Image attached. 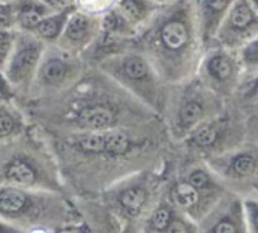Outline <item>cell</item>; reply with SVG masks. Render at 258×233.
<instances>
[{
    "instance_id": "6da1fadb",
    "label": "cell",
    "mask_w": 258,
    "mask_h": 233,
    "mask_svg": "<svg viewBox=\"0 0 258 233\" xmlns=\"http://www.w3.org/2000/svg\"><path fill=\"white\" fill-rule=\"evenodd\" d=\"M147 202V193L142 188H129L119 197L120 210L126 218H137L142 214Z\"/></svg>"
},
{
    "instance_id": "7a4b0ae2",
    "label": "cell",
    "mask_w": 258,
    "mask_h": 233,
    "mask_svg": "<svg viewBox=\"0 0 258 233\" xmlns=\"http://www.w3.org/2000/svg\"><path fill=\"white\" fill-rule=\"evenodd\" d=\"M114 121V115L109 108L104 106H93L86 107L79 113V123L88 129H104L111 125Z\"/></svg>"
},
{
    "instance_id": "3957f363",
    "label": "cell",
    "mask_w": 258,
    "mask_h": 233,
    "mask_svg": "<svg viewBox=\"0 0 258 233\" xmlns=\"http://www.w3.org/2000/svg\"><path fill=\"white\" fill-rule=\"evenodd\" d=\"M173 200L178 208L194 215L195 210L199 209L200 194L197 188H194L191 184L181 183L173 192Z\"/></svg>"
},
{
    "instance_id": "277c9868",
    "label": "cell",
    "mask_w": 258,
    "mask_h": 233,
    "mask_svg": "<svg viewBox=\"0 0 258 233\" xmlns=\"http://www.w3.org/2000/svg\"><path fill=\"white\" fill-rule=\"evenodd\" d=\"M161 38H162V42L168 49L177 51L181 47L185 46L186 42H187V29L181 22H170L162 28Z\"/></svg>"
},
{
    "instance_id": "5b68a950",
    "label": "cell",
    "mask_w": 258,
    "mask_h": 233,
    "mask_svg": "<svg viewBox=\"0 0 258 233\" xmlns=\"http://www.w3.org/2000/svg\"><path fill=\"white\" fill-rule=\"evenodd\" d=\"M7 178L9 182L18 185H32L34 183V170L27 163L14 162L7 170Z\"/></svg>"
},
{
    "instance_id": "8992f818",
    "label": "cell",
    "mask_w": 258,
    "mask_h": 233,
    "mask_svg": "<svg viewBox=\"0 0 258 233\" xmlns=\"http://www.w3.org/2000/svg\"><path fill=\"white\" fill-rule=\"evenodd\" d=\"M37 58H38V52L36 49H24L22 51L18 56L14 58L13 64H12L11 68V74L13 78L18 80L21 77H23L29 69L33 67V64L36 63Z\"/></svg>"
},
{
    "instance_id": "52a82bcc",
    "label": "cell",
    "mask_w": 258,
    "mask_h": 233,
    "mask_svg": "<svg viewBox=\"0 0 258 233\" xmlns=\"http://www.w3.org/2000/svg\"><path fill=\"white\" fill-rule=\"evenodd\" d=\"M173 218H175V213L170 207L167 205L157 207L152 212L150 222H148L151 233H166Z\"/></svg>"
},
{
    "instance_id": "ba28073f",
    "label": "cell",
    "mask_w": 258,
    "mask_h": 233,
    "mask_svg": "<svg viewBox=\"0 0 258 233\" xmlns=\"http://www.w3.org/2000/svg\"><path fill=\"white\" fill-rule=\"evenodd\" d=\"M66 74V66L63 62L58 59H52L44 66L43 68V78L49 85H56L63 80Z\"/></svg>"
},
{
    "instance_id": "9c48e42d",
    "label": "cell",
    "mask_w": 258,
    "mask_h": 233,
    "mask_svg": "<svg viewBox=\"0 0 258 233\" xmlns=\"http://www.w3.org/2000/svg\"><path fill=\"white\" fill-rule=\"evenodd\" d=\"M79 145L81 149L90 153H106V135L100 134H90L84 135L79 139Z\"/></svg>"
},
{
    "instance_id": "30bf717a",
    "label": "cell",
    "mask_w": 258,
    "mask_h": 233,
    "mask_svg": "<svg viewBox=\"0 0 258 233\" xmlns=\"http://www.w3.org/2000/svg\"><path fill=\"white\" fill-rule=\"evenodd\" d=\"M230 22L233 27L238 29H244L253 22V13L245 3H240L233 9Z\"/></svg>"
},
{
    "instance_id": "8fae6325",
    "label": "cell",
    "mask_w": 258,
    "mask_h": 233,
    "mask_svg": "<svg viewBox=\"0 0 258 233\" xmlns=\"http://www.w3.org/2000/svg\"><path fill=\"white\" fill-rule=\"evenodd\" d=\"M124 72L132 80H142L148 74L147 63L142 58L132 57V58L126 59V62L124 63Z\"/></svg>"
},
{
    "instance_id": "7c38bea8",
    "label": "cell",
    "mask_w": 258,
    "mask_h": 233,
    "mask_svg": "<svg viewBox=\"0 0 258 233\" xmlns=\"http://www.w3.org/2000/svg\"><path fill=\"white\" fill-rule=\"evenodd\" d=\"M209 72L217 80H227L232 73V66H230L229 61L224 57H214L209 62Z\"/></svg>"
},
{
    "instance_id": "4fadbf2b",
    "label": "cell",
    "mask_w": 258,
    "mask_h": 233,
    "mask_svg": "<svg viewBox=\"0 0 258 233\" xmlns=\"http://www.w3.org/2000/svg\"><path fill=\"white\" fill-rule=\"evenodd\" d=\"M129 148V141L123 134H110L106 135V153L124 154Z\"/></svg>"
},
{
    "instance_id": "5bb4252c",
    "label": "cell",
    "mask_w": 258,
    "mask_h": 233,
    "mask_svg": "<svg viewBox=\"0 0 258 233\" xmlns=\"http://www.w3.org/2000/svg\"><path fill=\"white\" fill-rule=\"evenodd\" d=\"M202 115H203L202 106L197 102H190L181 108V112H180L181 123H182V125L185 126H191L199 121V119L202 118Z\"/></svg>"
},
{
    "instance_id": "9a60e30c",
    "label": "cell",
    "mask_w": 258,
    "mask_h": 233,
    "mask_svg": "<svg viewBox=\"0 0 258 233\" xmlns=\"http://www.w3.org/2000/svg\"><path fill=\"white\" fill-rule=\"evenodd\" d=\"M88 32V21L84 17H74L68 27V36L74 41H80Z\"/></svg>"
},
{
    "instance_id": "2e32d148",
    "label": "cell",
    "mask_w": 258,
    "mask_h": 233,
    "mask_svg": "<svg viewBox=\"0 0 258 233\" xmlns=\"http://www.w3.org/2000/svg\"><path fill=\"white\" fill-rule=\"evenodd\" d=\"M217 139V131L212 125H204L199 129L194 135V140L198 145L209 146Z\"/></svg>"
},
{
    "instance_id": "e0dca14e",
    "label": "cell",
    "mask_w": 258,
    "mask_h": 233,
    "mask_svg": "<svg viewBox=\"0 0 258 233\" xmlns=\"http://www.w3.org/2000/svg\"><path fill=\"white\" fill-rule=\"evenodd\" d=\"M233 169L238 175H248L254 169V159L250 155H239L233 163Z\"/></svg>"
},
{
    "instance_id": "ac0fdd59",
    "label": "cell",
    "mask_w": 258,
    "mask_h": 233,
    "mask_svg": "<svg viewBox=\"0 0 258 233\" xmlns=\"http://www.w3.org/2000/svg\"><path fill=\"white\" fill-rule=\"evenodd\" d=\"M59 28V21L57 18H51L46 19V21H42L38 26L39 33L42 34L46 38H52L57 34Z\"/></svg>"
},
{
    "instance_id": "d6986e66",
    "label": "cell",
    "mask_w": 258,
    "mask_h": 233,
    "mask_svg": "<svg viewBox=\"0 0 258 233\" xmlns=\"http://www.w3.org/2000/svg\"><path fill=\"white\" fill-rule=\"evenodd\" d=\"M166 233H195V229H194L190 223L175 215L171 224L168 225Z\"/></svg>"
},
{
    "instance_id": "ffe728a7",
    "label": "cell",
    "mask_w": 258,
    "mask_h": 233,
    "mask_svg": "<svg viewBox=\"0 0 258 233\" xmlns=\"http://www.w3.org/2000/svg\"><path fill=\"white\" fill-rule=\"evenodd\" d=\"M243 58L248 64H258V41L252 42L245 47Z\"/></svg>"
},
{
    "instance_id": "44dd1931",
    "label": "cell",
    "mask_w": 258,
    "mask_h": 233,
    "mask_svg": "<svg viewBox=\"0 0 258 233\" xmlns=\"http://www.w3.org/2000/svg\"><path fill=\"white\" fill-rule=\"evenodd\" d=\"M209 183V178L205 173L200 172H194L192 174L190 175V179H188V184L192 185L194 188H197V189H203V188L207 187V184Z\"/></svg>"
},
{
    "instance_id": "7402d4cb",
    "label": "cell",
    "mask_w": 258,
    "mask_h": 233,
    "mask_svg": "<svg viewBox=\"0 0 258 233\" xmlns=\"http://www.w3.org/2000/svg\"><path fill=\"white\" fill-rule=\"evenodd\" d=\"M123 9L128 16L133 17V18H138L142 13V7L135 0H124Z\"/></svg>"
},
{
    "instance_id": "603a6c76",
    "label": "cell",
    "mask_w": 258,
    "mask_h": 233,
    "mask_svg": "<svg viewBox=\"0 0 258 233\" xmlns=\"http://www.w3.org/2000/svg\"><path fill=\"white\" fill-rule=\"evenodd\" d=\"M247 213L249 218L250 225L253 227L255 233H258V204L255 203H247Z\"/></svg>"
},
{
    "instance_id": "cb8c5ba5",
    "label": "cell",
    "mask_w": 258,
    "mask_h": 233,
    "mask_svg": "<svg viewBox=\"0 0 258 233\" xmlns=\"http://www.w3.org/2000/svg\"><path fill=\"white\" fill-rule=\"evenodd\" d=\"M41 17H39V14L37 13V12H26V13L22 16V23H23V26L26 27H36V26H39V23H41Z\"/></svg>"
},
{
    "instance_id": "d4e9b609",
    "label": "cell",
    "mask_w": 258,
    "mask_h": 233,
    "mask_svg": "<svg viewBox=\"0 0 258 233\" xmlns=\"http://www.w3.org/2000/svg\"><path fill=\"white\" fill-rule=\"evenodd\" d=\"M13 130V120L9 116H0V136H7Z\"/></svg>"
},
{
    "instance_id": "484cf974",
    "label": "cell",
    "mask_w": 258,
    "mask_h": 233,
    "mask_svg": "<svg viewBox=\"0 0 258 233\" xmlns=\"http://www.w3.org/2000/svg\"><path fill=\"white\" fill-rule=\"evenodd\" d=\"M0 233H24L21 228L16 227L11 222L0 219Z\"/></svg>"
},
{
    "instance_id": "4316f807",
    "label": "cell",
    "mask_w": 258,
    "mask_h": 233,
    "mask_svg": "<svg viewBox=\"0 0 258 233\" xmlns=\"http://www.w3.org/2000/svg\"><path fill=\"white\" fill-rule=\"evenodd\" d=\"M207 6L213 12H222L227 7L228 0H205Z\"/></svg>"
},
{
    "instance_id": "83f0119b",
    "label": "cell",
    "mask_w": 258,
    "mask_h": 233,
    "mask_svg": "<svg viewBox=\"0 0 258 233\" xmlns=\"http://www.w3.org/2000/svg\"><path fill=\"white\" fill-rule=\"evenodd\" d=\"M9 44H11L9 37L6 33H0V57L6 56L9 49Z\"/></svg>"
},
{
    "instance_id": "f1b7e54d",
    "label": "cell",
    "mask_w": 258,
    "mask_h": 233,
    "mask_svg": "<svg viewBox=\"0 0 258 233\" xmlns=\"http://www.w3.org/2000/svg\"><path fill=\"white\" fill-rule=\"evenodd\" d=\"M49 3H51L52 6L57 7V8H61V7L68 6L69 0H49Z\"/></svg>"
},
{
    "instance_id": "f546056e",
    "label": "cell",
    "mask_w": 258,
    "mask_h": 233,
    "mask_svg": "<svg viewBox=\"0 0 258 233\" xmlns=\"http://www.w3.org/2000/svg\"><path fill=\"white\" fill-rule=\"evenodd\" d=\"M252 96H254V97H258V82H257V85L254 86V88H253Z\"/></svg>"
}]
</instances>
